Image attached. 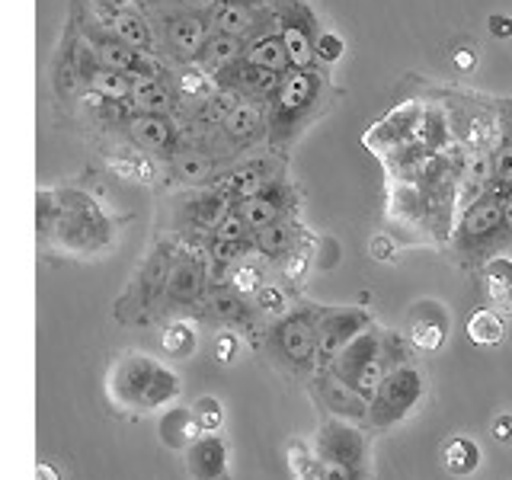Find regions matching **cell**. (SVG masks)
Returning a JSON list of instances; mask_svg holds the SVG:
<instances>
[{"instance_id":"obj_23","label":"cell","mask_w":512,"mask_h":480,"mask_svg":"<svg viewBox=\"0 0 512 480\" xmlns=\"http://www.w3.org/2000/svg\"><path fill=\"white\" fill-rule=\"evenodd\" d=\"M282 77L285 74L266 71V68H260V64H250L247 58H240L237 64H231L228 71L215 74V84L218 87H228V90H237L240 96H247V100H263V103H269L272 96L279 93Z\"/></svg>"},{"instance_id":"obj_34","label":"cell","mask_w":512,"mask_h":480,"mask_svg":"<svg viewBox=\"0 0 512 480\" xmlns=\"http://www.w3.org/2000/svg\"><path fill=\"white\" fill-rule=\"evenodd\" d=\"M468 340L474 346H496L503 340V333H506V324H503V317L496 314L493 308H477L471 317H468Z\"/></svg>"},{"instance_id":"obj_8","label":"cell","mask_w":512,"mask_h":480,"mask_svg":"<svg viewBox=\"0 0 512 480\" xmlns=\"http://www.w3.org/2000/svg\"><path fill=\"white\" fill-rule=\"evenodd\" d=\"M381 336H384V330H378L372 324L327 365L336 378L346 381L352 391L368 400V404L375 400L381 381H384V372H388V365H384V352H381Z\"/></svg>"},{"instance_id":"obj_29","label":"cell","mask_w":512,"mask_h":480,"mask_svg":"<svg viewBox=\"0 0 512 480\" xmlns=\"http://www.w3.org/2000/svg\"><path fill=\"white\" fill-rule=\"evenodd\" d=\"M167 77H138L132 100H128L132 112H160V116H170L180 106V93L170 87Z\"/></svg>"},{"instance_id":"obj_47","label":"cell","mask_w":512,"mask_h":480,"mask_svg":"<svg viewBox=\"0 0 512 480\" xmlns=\"http://www.w3.org/2000/svg\"><path fill=\"white\" fill-rule=\"evenodd\" d=\"M512 247V192L503 196V250Z\"/></svg>"},{"instance_id":"obj_24","label":"cell","mask_w":512,"mask_h":480,"mask_svg":"<svg viewBox=\"0 0 512 480\" xmlns=\"http://www.w3.org/2000/svg\"><path fill=\"white\" fill-rule=\"evenodd\" d=\"M407 336L413 349L436 352L448 336V314L439 301H420L407 317Z\"/></svg>"},{"instance_id":"obj_15","label":"cell","mask_w":512,"mask_h":480,"mask_svg":"<svg viewBox=\"0 0 512 480\" xmlns=\"http://www.w3.org/2000/svg\"><path fill=\"white\" fill-rule=\"evenodd\" d=\"M125 132L135 141V148L148 151L154 157L173 160L183 148V135L176 128L173 116H160V112H132L125 116Z\"/></svg>"},{"instance_id":"obj_38","label":"cell","mask_w":512,"mask_h":480,"mask_svg":"<svg viewBox=\"0 0 512 480\" xmlns=\"http://www.w3.org/2000/svg\"><path fill=\"white\" fill-rule=\"evenodd\" d=\"M288 468H292L295 480H324V461L317 458L314 445L308 442H288Z\"/></svg>"},{"instance_id":"obj_36","label":"cell","mask_w":512,"mask_h":480,"mask_svg":"<svg viewBox=\"0 0 512 480\" xmlns=\"http://www.w3.org/2000/svg\"><path fill=\"white\" fill-rule=\"evenodd\" d=\"M484 282H487V295L493 298V304L512 298V260L509 256H503V253L490 256L484 263Z\"/></svg>"},{"instance_id":"obj_17","label":"cell","mask_w":512,"mask_h":480,"mask_svg":"<svg viewBox=\"0 0 512 480\" xmlns=\"http://www.w3.org/2000/svg\"><path fill=\"white\" fill-rule=\"evenodd\" d=\"M199 320H215V324L228 327V330H253L263 320V314L256 311V304L250 298L234 292L224 279H212L208 282L205 308H202Z\"/></svg>"},{"instance_id":"obj_9","label":"cell","mask_w":512,"mask_h":480,"mask_svg":"<svg viewBox=\"0 0 512 480\" xmlns=\"http://www.w3.org/2000/svg\"><path fill=\"white\" fill-rule=\"evenodd\" d=\"M426 391L420 368L413 362L404 365H394L384 372L381 388L372 400V410H368V423L375 429H391L397 426L404 416H410V410L420 404V397Z\"/></svg>"},{"instance_id":"obj_41","label":"cell","mask_w":512,"mask_h":480,"mask_svg":"<svg viewBox=\"0 0 512 480\" xmlns=\"http://www.w3.org/2000/svg\"><path fill=\"white\" fill-rule=\"evenodd\" d=\"M212 237H221V240H237V244H253V231H250V224L244 221V215L237 212V205H234L231 212L218 221V228L212 231Z\"/></svg>"},{"instance_id":"obj_5","label":"cell","mask_w":512,"mask_h":480,"mask_svg":"<svg viewBox=\"0 0 512 480\" xmlns=\"http://www.w3.org/2000/svg\"><path fill=\"white\" fill-rule=\"evenodd\" d=\"M151 7H154L151 23H154V39H157V58L176 64V68L196 64L208 36H212V20L199 13L164 7V4H151Z\"/></svg>"},{"instance_id":"obj_40","label":"cell","mask_w":512,"mask_h":480,"mask_svg":"<svg viewBox=\"0 0 512 480\" xmlns=\"http://www.w3.org/2000/svg\"><path fill=\"white\" fill-rule=\"evenodd\" d=\"M253 304H256V311L263 314V320H269V324H272V320H279L282 314L292 311V301H288L285 288L276 285V282H266L260 292H256Z\"/></svg>"},{"instance_id":"obj_31","label":"cell","mask_w":512,"mask_h":480,"mask_svg":"<svg viewBox=\"0 0 512 480\" xmlns=\"http://www.w3.org/2000/svg\"><path fill=\"white\" fill-rule=\"evenodd\" d=\"M244 58L250 64H260V68H266V71H276V74H288V71H292V58H288V48H285V39H282L279 26L263 32V36L250 39Z\"/></svg>"},{"instance_id":"obj_12","label":"cell","mask_w":512,"mask_h":480,"mask_svg":"<svg viewBox=\"0 0 512 480\" xmlns=\"http://www.w3.org/2000/svg\"><path fill=\"white\" fill-rule=\"evenodd\" d=\"M276 10H279V32L285 39L288 58H292V68H320L317 36L324 26L314 20L311 7L304 0H276Z\"/></svg>"},{"instance_id":"obj_20","label":"cell","mask_w":512,"mask_h":480,"mask_svg":"<svg viewBox=\"0 0 512 480\" xmlns=\"http://www.w3.org/2000/svg\"><path fill=\"white\" fill-rule=\"evenodd\" d=\"M282 176L279 164L269 157H250L244 164H234L224 170L218 180L212 183V189H218L221 196H228L234 205L244 202V199H253L256 192H263L269 183H276Z\"/></svg>"},{"instance_id":"obj_49","label":"cell","mask_w":512,"mask_h":480,"mask_svg":"<svg viewBox=\"0 0 512 480\" xmlns=\"http://www.w3.org/2000/svg\"><path fill=\"white\" fill-rule=\"evenodd\" d=\"M372 256H375V260H394V244H391V237L378 234V237L372 240Z\"/></svg>"},{"instance_id":"obj_2","label":"cell","mask_w":512,"mask_h":480,"mask_svg":"<svg viewBox=\"0 0 512 480\" xmlns=\"http://www.w3.org/2000/svg\"><path fill=\"white\" fill-rule=\"evenodd\" d=\"M106 391L112 397V404L122 410L151 413V410L173 404V400L180 397L183 384L164 362L132 349V352H122V356L112 362Z\"/></svg>"},{"instance_id":"obj_44","label":"cell","mask_w":512,"mask_h":480,"mask_svg":"<svg viewBox=\"0 0 512 480\" xmlns=\"http://www.w3.org/2000/svg\"><path fill=\"white\" fill-rule=\"evenodd\" d=\"M154 4H164V7H176V10H186V13H199L212 20V13L224 4V0H154Z\"/></svg>"},{"instance_id":"obj_28","label":"cell","mask_w":512,"mask_h":480,"mask_svg":"<svg viewBox=\"0 0 512 480\" xmlns=\"http://www.w3.org/2000/svg\"><path fill=\"white\" fill-rule=\"evenodd\" d=\"M100 23L112 32V36H119L122 42H128L138 52H148V55H157V39H154V23L151 16H144L141 10H132V7H122L109 16H100Z\"/></svg>"},{"instance_id":"obj_6","label":"cell","mask_w":512,"mask_h":480,"mask_svg":"<svg viewBox=\"0 0 512 480\" xmlns=\"http://www.w3.org/2000/svg\"><path fill=\"white\" fill-rule=\"evenodd\" d=\"M173 256H176L173 240H160V244H154V250L148 253V260L141 263L132 288H128V295L119 301V320H122V324L157 320L160 301H164V295H167Z\"/></svg>"},{"instance_id":"obj_16","label":"cell","mask_w":512,"mask_h":480,"mask_svg":"<svg viewBox=\"0 0 512 480\" xmlns=\"http://www.w3.org/2000/svg\"><path fill=\"white\" fill-rule=\"evenodd\" d=\"M279 26V10L276 4H244V0H224V4L212 13V29L228 32L237 39H256L263 32Z\"/></svg>"},{"instance_id":"obj_18","label":"cell","mask_w":512,"mask_h":480,"mask_svg":"<svg viewBox=\"0 0 512 480\" xmlns=\"http://www.w3.org/2000/svg\"><path fill=\"white\" fill-rule=\"evenodd\" d=\"M298 189L288 183V180H279L269 183L263 192H256L253 199H244L237 202V212L244 215V221L250 224V231H263L266 224H276L282 218H295L298 215Z\"/></svg>"},{"instance_id":"obj_48","label":"cell","mask_w":512,"mask_h":480,"mask_svg":"<svg viewBox=\"0 0 512 480\" xmlns=\"http://www.w3.org/2000/svg\"><path fill=\"white\" fill-rule=\"evenodd\" d=\"M493 436H496V442H503V445L512 442V416L509 413L496 416V420H493Z\"/></svg>"},{"instance_id":"obj_50","label":"cell","mask_w":512,"mask_h":480,"mask_svg":"<svg viewBox=\"0 0 512 480\" xmlns=\"http://www.w3.org/2000/svg\"><path fill=\"white\" fill-rule=\"evenodd\" d=\"M455 68L458 71H474L477 68V55H474V48H455Z\"/></svg>"},{"instance_id":"obj_7","label":"cell","mask_w":512,"mask_h":480,"mask_svg":"<svg viewBox=\"0 0 512 480\" xmlns=\"http://www.w3.org/2000/svg\"><path fill=\"white\" fill-rule=\"evenodd\" d=\"M208 282H212V269H208L205 253L192 250V247H176L170 282H167V295H164V301H160L157 320L189 317V314L202 317Z\"/></svg>"},{"instance_id":"obj_25","label":"cell","mask_w":512,"mask_h":480,"mask_svg":"<svg viewBox=\"0 0 512 480\" xmlns=\"http://www.w3.org/2000/svg\"><path fill=\"white\" fill-rule=\"evenodd\" d=\"M304 240H308V231L295 218H282L276 224H266L263 231H253V250L263 260L285 263L298 247H304Z\"/></svg>"},{"instance_id":"obj_33","label":"cell","mask_w":512,"mask_h":480,"mask_svg":"<svg viewBox=\"0 0 512 480\" xmlns=\"http://www.w3.org/2000/svg\"><path fill=\"white\" fill-rule=\"evenodd\" d=\"M490 192H496V196L512 192V122H509V116H503L500 138H496V144H493V186H490Z\"/></svg>"},{"instance_id":"obj_3","label":"cell","mask_w":512,"mask_h":480,"mask_svg":"<svg viewBox=\"0 0 512 480\" xmlns=\"http://www.w3.org/2000/svg\"><path fill=\"white\" fill-rule=\"evenodd\" d=\"M317 320L320 304L304 301L266 327V349L285 372L301 378L317 372Z\"/></svg>"},{"instance_id":"obj_51","label":"cell","mask_w":512,"mask_h":480,"mask_svg":"<svg viewBox=\"0 0 512 480\" xmlns=\"http://www.w3.org/2000/svg\"><path fill=\"white\" fill-rule=\"evenodd\" d=\"M244 4H276V0H244Z\"/></svg>"},{"instance_id":"obj_13","label":"cell","mask_w":512,"mask_h":480,"mask_svg":"<svg viewBox=\"0 0 512 480\" xmlns=\"http://www.w3.org/2000/svg\"><path fill=\"white\" fill-rule=\"evenodd\" d=\"M368 327H372V317H368V311H362V308H340V311H333V308H324V304H320L317 368H327Z\"/></svg>"},{"instance_id":"obj_39","label":"cell","mask_w":512,"mask_h":480,"mask_svg":"<svg viewBox=\"0 0 512 480\" xmlns=\"http://www.w3.org/2000/svg\"><path fill=\"white\" fill-rule=\"evenodd\" d=\"M224 282H228L234 292H240L244 298H256V292L266 285V272H263L260 263H253L247 256V260H240L237 266H231L228 272H224Z\"/></svg>"},{"instance_id":"obj_35","label":"cell","mask_w":512,"mask_h":480,"mask_svg":"<svg viewBox=\"0 0 512 480\" xmlns=\"http://www.w3.org/2000/svg\"><path fill=\"white\" fill-rule=\"evenodd\" d=\"M445 468L452 471L455 477H468L480 468V448L474 439L458 436L445 445Z\"/></svg>"},{"instance_id":"obj_4","label":"cell","mask_w":512,"mask_h":480,"mask_svg":"<svg viewBox=\"0 0 512 480\" xmlns=\"http://www.w3.org/2000/svg\"><path fill=\"white\" fill-rule=\"evenodd\" d=\"M455 253L461 266H484L490 256L503 253V196L484 192L461 212L455 224Z\"/></svg>"},{"instance_id":"obj_10","label":"cell","mask_w":512,"mask_h":480,"mask_svg":"<svg viewBox=\"0 0 512 480\" xmlns=\"http://www.w3.org/2000/svg\"><path fill=\"white\" fill-rule=\"evenodd\" d=\"M80 39H84V45L96 55V61H103L106 68H116L132 77H167L164 61L157 55L138 52V48L122 42L119 36H112L100 20H84V26H80Z\"/></svg>"},{"instance_id":"obj_42","label":"cell","mask_w":512,"mask_h":480,"mask_svg":"<svg viewBox=\"0 0 512 480\" xmlns=\"http://www.w3.org/2000/svg\"><path fill=\"white\" fill-rule=\"evenodd\" d=\"M343 52H346L343 39L336 36V32H330V29H320V36H317V64H320V68L336 64L343 58Z\"/></svg>"},{"instance_id":"obj_21","label":"cell","mask_w":512,"mask_h":480,"mask_svg":"<svg viewBox=\"0 0 512 480\" xmlns=\"http://www.w3.org/2000/svg\"><path fill=\"white\" fill-rule=\"evenodd\" d=\"M308 381H311L317 404L330 416H340V420H349V423H368V410H372V404L352 391L346 381L336 378L330 368H317Z\"/></svg>"},{"instance_id":"obj_46","label":"cell","mask_w":512,"mask_h":480,"mask_svg":"<svg viewBox=\"0 0 512 480\" xmlns=\"http://www.w3.org/2000/svg\"><path fill=\"white\" fill-rule=\"evenodd\" d=\"M487 29H490V36H496V39H512V16L490 13L487 16Z\"/></svg>"},{"instance_id":"obj_43","label":"cell","mask_w":512,"mask_h":480,"mask_svg":"<svg viewBox=\"0 0 512 480\" xmlns=\"http://www.w3.org/2000/svg\"><path fill=\"white\" fill-rule=\"evenodd\" d=\"M196 416H199V423H202V429L205 432H215L218 426H221V420H224V413H221V404L215 397H199L196 400Z\"/></svg>"},{"instance_id":"obj_11","label":"cell","mask_w":512,"mask_h":480,"mask_svg":"<svg viewBox=\"0 0 512 480\" xmlns=\"http://www.w3.org/2000/svg\"><path fill=\"white\" fill-rule=\"evenodd\" d=\"M362 423H349L330 416L314 436V452L324 464H340L349 471H365L368 464V436L359 429Z\"/></svg>"},{"instance_id":"obj_52","label":"cell","mask_w":512,"mask_h":480,"mask_svg":"<svg viewBox=\"0 0 512 480\" xmlns=\"http://www.w3.org/2000/svg\"><path fill=\"white\" fill-rule=\"evenodd\" d=\"M506 116H509V112H506ZM509 122H512V116H509Z\"/></svg>"},{"instance_id":"obj_45","label":"cell","mask_w":512,"mask_h":480,"mask_svg":"<svg viewBox=\"0 0 512 480\" xmlns=\"http://www.w3.org/2000/svg\"><path fill=\"white\" fill-rule=\"evenodd\" d=\"M234 356H237V336H234V330L218 333V340H215V359L218 362H234Z\"/></svg>"},{"instance_id":"obj_32","label":"cell","mask_w":512,"mask_h":480,"mask_svg":"<svg viewBox=\"0 0 512 480\" xmlns=\"http://www.w3.org/2000/svg\"><path fill=\"white\" fill-rule=\"evenodd\" d=\"M202 423H199V416L196 410H183V407H173L167 410L164 416H160V439H164L167 448H189L192 442H196L202 436Z\"/></svg>"},{"instance_id":"obj_37","label":"cell","mask_w":512,"mask_h":480,"mask_svg":"<svg viewBox=\"0 0 512 480\" xmlns=\"http://www.w3.org/2000/svg\"><path fill=\"white\" fill-rule=\"evenodd\" d=\"M160 346H164L167 356H176V359L192 356V349H196V327H192L186 317H173L170 324L164 327Z\"/></svg>"},{"instance_id":"obj_26","label":"cell","mask_w":512,"mask_h":480,"mask_svg":"<svg viewBox=\"0 0 512 480\" xmlns=\"http://www.w3.org/2000/svg\"><path fill=\"white\" fill-rule=\"evenodd\" d=\"M186 468L192 480H228V445L215 432H202L186 448Z\"/></svg>"},{"instance_id":"obj_30","label":"cell","mask_w":512,"mask_h":480,"mask_svg":"<svg viewBox=\"0 0 512 480\" xmlns=\"http://www.w3.org/2000/svg\"><path fill=\"white\" fill-rule=\"evenodd\" d=\"M247 52V42L244 39H237V36H228V32H215L212 29V36H208L205 48H202V55H199V68L205 74H221V71H228L231 64H237L240 58H244Z\"/></svg>"},{"instance_id":"obj_19","label":"cell","mask_w":512,"mask_h":480,"mask_svg":"<svg viewBox=\"0 0 512 480\" xmlns=\"http://www.w3.org/2000/svg\"><path fill=\"white\" fill-rule=\"evenodd\" d=\"M218 138L224 144V151H247L263 138H269V103L240 100L228 112V119L221 122Z\"/></svg>"},{"instance_id":"obj_27","label":"cell","mask_w":512,"mask_h":480,"mask_svg":"<svg viewBox=\"0 0 512 480\" xmlns=\"http://www.w3.org/2000/svg\"><path fill=\"white\" fill-rule=\"evenodd\" d=\"M170 170H173L176 183L196 186V189L212 186L224 173L221 170V154L205 151V148H180V154L170 160Z\"/></svg>"},{"instance_id":"obj_1","label":"cell","mask_w":512,"mask_h":480,"mask_svg":"<svg viewBox=\"0 0 512 480\" xmlns=\"http://www.w3.org/2000/svg\"><path fill=\"white\" fill-rule=\"evenodd\" d=\"M327 74L320 68H292L282 77L279 93L269 100V151L285 154L327 109Z\"/></svg>"},{"instance_id":"obj_22","label":"cell","mask_w":512,"mask_h":480,"mask_svg":"<svg viewBox=\"0 0 512 480\" xmlns=\"http://www.w3.org/2000/svg\"><path fill=\"white\" fill-rule=\"evenodd\" d=\"M80 80H84V87L96 96V100H109L116 106H128L138 77L122 74L116 68H106L103 61H96V55L84 45V39H80Z\"/></svg>"},{"instance_id":"obj_14","label":"cell","mask_w":512,"mask_h":480,"mask_svg":"<svg viewBox=\"0 0 512 480\" xmlns=\"http://www.w3.org/2000/svg\"><path fill=\"white\" fill-rule=\"evenodd\" d=\"M231 208H234V202L228 196H221L218 189L205 186V189L189 192V196H183V199H176V221L183 224V231L189 237H199L202 247H205V240L212 237L218 221L228 215Z\"/></svg>"}]
</instances>
